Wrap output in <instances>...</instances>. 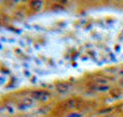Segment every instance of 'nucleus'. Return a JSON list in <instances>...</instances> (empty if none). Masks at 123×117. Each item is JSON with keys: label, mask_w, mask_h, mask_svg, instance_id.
<instances>
[{"label": "nucleus", "mask_w": 123, "mask_h": 117, "mask_svg": "<svg viewBox=\"0 0 123 117\" xmlns=\"http://www.w3.org/2000/svg\"><path fill=\"white\" fill-rule=\"evenodd\" d=\"M63 106H65L66 109L73 110V109H77V108H79V102H78L77 99H69V100L65 102Z\"/></svg>", "instance_id": "nucleus-2"}, {"label": "nucleus", "mask_w": 123, "mask_h": 117, "mask_svg": "<svg viewBox=\"0 0 123 117\" xmlns=\"http://www.w3.org/2000/svg\"><path fill=\"white\" fill-rule=\"evenodd\" d=\"M69 88H71V86H69L68 84H65V82H62V84H59V85H57V91H59V92H61V93L68 92V91H69Z\"/></svg>", "instance_id": "nucleus-4"}, {"label": "nucleus", "mask_w": 123, "mask_h": 117, "mask_svg": "<svg viewBox=\"0 0 123 117\" xmlns=\"http://www.w3.org/2000/svg\"><path fill=\"white\" fill-rule=\"evenodd\" d=\"M31 97H32L34 99H36V100L47 102V100L50 98V94H49V92L41 90V91H34V92L31 93Z\"/></svg>", "instance_id": "nucleus-1"}, {"label": "nucleus", "mask_w": 123, "mask_h": 117, "mask_svg": "<svg viewBox=\"0 0 123 117\" xmlns=\"http://www.w3.org/2000/svg\"><path fill=\"white\" fill-rule=\"evenodd\" d=\"M30 6L34 11H40L43 8V1L42 0H31L30 1Z\"/></svg>", "instance_id": "nucleus-3"}]
</instances>
